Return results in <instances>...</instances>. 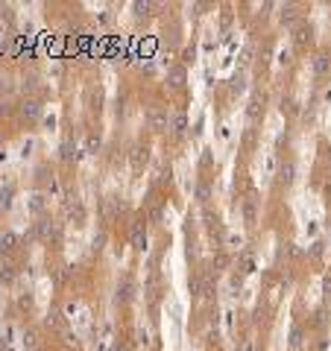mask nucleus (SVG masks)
I'll return each mask as SVG.
<instances>
[]
</instances>
